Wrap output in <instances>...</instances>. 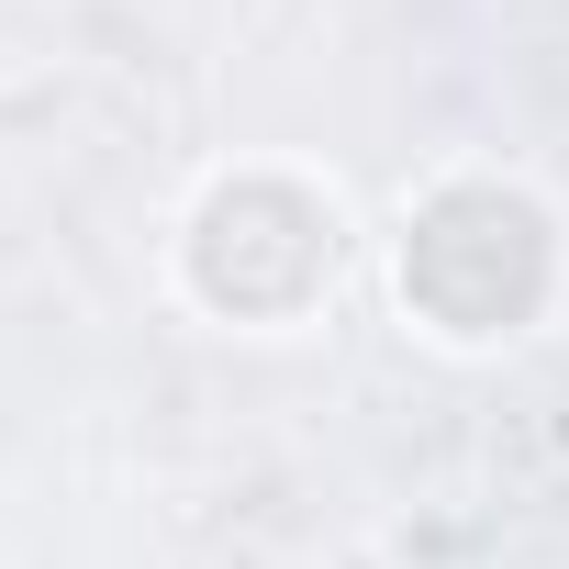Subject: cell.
<instances>
[{
	"label": "cell",
	"instance_id": "cell-1",
	"mask_svg": "<svg viewBox=\"0 0 569 569\" xmlns=\"http://www.w3.org/2000/svg\"><path fill=\"white\" fill-rule=\"evenodd\" d=\"M380 291L413 347L436 358H502L536 347L569 313V212L525 168L458 157L425 190H402L380 234Z\"/></svg>",
	"mask_w": 569,
	"mask_h": 569
},
{
	"label": "cell",
	"instance_id": "cell-2",
	"mask_svg": "<svg viewBox=\"0 0 569 569\" xmlns=\"http://www.w3.org/2000/svg\"><path fill=\"white\" fill-rule=\"evenodd\" d=\"M347 268H358V212L302 157H234L168 223L179 302L201 325H223V336H302V325H325Z\"/></svg>",
	"mask_w": 569,
	"mask_h": 569
}]
</instances>
